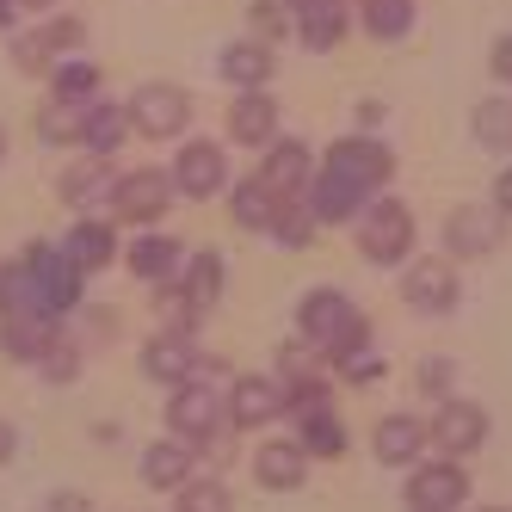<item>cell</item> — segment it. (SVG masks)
Segmentation results:
<instances>
[{
  "label": "cell",
  "instance_id": "6da1fadb",
  "mask_svg": "<svg viewBox=\"0 0 512 512\" xmlns=\"http://www.w3.org/2000/svg\"><path fill=\"white\" fill-rule=\"evenodd\" d=\"M358 247H364V260H377V266H395V260H408L414 253V210L408 204H364L358 210Z\"/></svg>",
  "mask_w": 512,
  "mask_h": 512
},
{
  "label": "cell",
  "instance_id": "7a4b0ae2",
  "mask_svg": "<svg viewBox=\"0 0 512 512\" xmlns=\"http://www.w3.org/2000/svg\"><path fill=\"white\" fill-rule=\"evenodd\" d=\"M25 278H31V290H38V303L50 315H68V309L81 303V266L68 260V253L44 247V241L25 253Z\"/></svg>",
  "mask_w": 512,
  "mask_h": 512
},
{
  "label": "cell",
  "instance_id": "3957f363",
  "mask_svg": "<svg viewBox=\"0 0 512 512\" xmlns=\"http://www.w3.org/2000/svg\"><path fill=\"white\" fill-rule=\"evenodd\" d=\"M130 130H142L149 142H161V136H179L186 130V118H192V99L179 93V87H167V81H149V87H136L130 93Z\"/></svg>",
  "mask_w": 512,
  "mask_h": 512
},
{
  "label": "cell",
  "instance_id": "277c9868",
  "mask_svg": "<svg viewBox=\"0 0 512 512\" xmlns=\"http://www.w3.org/2000/svg\"><path fill=\"white\" fill-rule=\"evenodd\" d=\"M426 438L438 445V457L445 463H457V457H469L475 445L488 438V414L475 408V401H438V414H432V426H426Z\"/></svg>",
  "mask_w": 512,
  "mask_h": 512
},
{
  "label": "cell",
  "instance_id": "5b68a950",
  "mask_svg": "<svg viewBox=\"0 0 512 512\" xmlns=\"http://www.w3.org/2000/svg\"><path fill=\"white\" fill-rule=\"evenodd\" d=\"M327 173H340V179H352V186H383V179L395 173V155L383 149V142H371V136H340L334 149H327Z\"/></svg>",
  "mask_w": 512,
  "mask_h": 512
},
{
  "label": "cell",
  "instance_id": "8992f818",
  "mask_svg": "<svg viewBox=\"0 0 512 512\" xmlns=\"http://www.w3.org/2000/svg\"><path fill=\"white\" fill-rule=\"evenodd\" d=\"M167 198H173V179L161 167H136V173H124L112 186V210L124 216V223H155V216L167 210Z\"/></svg>",
  "mask_w": 512,
  "mask_h": 512
},
{
  "label": "cell",
  "instance_id": "52a82bcc",
  "mask_svg": "<svg viewBox=\"0 0 512 512\" xmlns=\"http://www.w3.org/2000/svg\"><path fill=\"white\" fill-rule=\"evenodd\" d=\"M469 500L463 463H420L408 482V512H457Z\"/></svg>",
  "mask_w": 512,
  "mask_h": 512
},
{
  "label": "cell",
  "instance_id": "ba28073f",
  "mask_svg": "<svg viewBox=\"0 0 512 512\" xmlns=\"http://www.w3.org/2000/svg\"><path fill=\"white\" fill-rule=\"evenodd\" d=\"M173 192H186V198H216L229 186V167H223V149L216 142H186L179 149V161H173Z\"/></svg>",
  "mask_w": 512,
  "mask_h": 512
},
{
  "label": "cell",
  "instance_id": "9c48e42d",
  "mask_svg": "<svg viewBox=\"0 0 512 512\" xmlns=\"http://www.w3.org/2000/svg\"><path fill=\"white\" fill-rule=\"evenodd\" d=\"M216 414H223V408H216V395H210V389H198V383H179L173 408H167L179 445H210V438H216Z\"/></svg>",
  "mask_w": 512,
  "mask_h": 512
},
{
  "label": "cell",
  "instance_id": "30bf717a",
  "mask_svg": "<svg viewBox=\"0 0 512 512\" xmlns=\"http://www.w3.org/2000/svg\"><path fill=\"white\" fill-rule=\"evenodd\" d=\"M401 297H408L420 315H445V309L457 303V266H445V260L408 266V278H401Z\"/></svg>",
  "mask_w": 512,
  "mask_h": 512
},
{
  "label": "cell",
  "instance_id": "8fae6325",
  "mask_svg": "<svg viewBox=\"0 0 512 512\" xmlns=\"http://www.w3.org/2000/svg\"><path fill=\"white\" fill-rule=\"evenodd\" d=\"M352 315H358V309L340 297V290H309L303 309H297V334H303L309 346H321V352H327V346L340 340V327H346Z\"/></svg>",
  "mask_w": 512,
  "mask_h": 512
},
{
  "label": "cell",
  "instance_id": "7c38bea8",
  "mask_svg": "<svg viewBox=\"0 0 512 512\" xmlns=\"http://www.w3.org/2000/svg\"><path fill=\"white\" fill-rule=\"evenodd\" d=\"M500 235H506V223H500V216L494 210H457L451 216V223H445V247L457 253V260H475V253H494L500 247Z\"/></svg>",
  "mask_w": 512,
  "mask_h": 512
},
{
  "label": "cell",
  "instance_id": "4fadbf2b",
  "mask_svg": "<svg viewBox=\"0 0 512 512\" xmlns=\"http://www.w3.org/2000/svg\"><path fill=\"white\" fill-rule=\"evenodd\" d=\"M253 179H260L266 192H278V198L290 204V198H297V192L309 186V179H315V167H309V149H303V142H272L266 167L253 173Z\"/></svg>",
  "mask_w": 512,
  "mask_h": 512
},
{
  "label": "cell",
  "instance_id": "5bb4252c",
  "mask_svg": "<svg viewBox=\"0 0 512 512\" xmlns=\"http://www.w3.org/2000/svg\"><path fill=\"white\" fill-rule=\"evenodd\" d=\"M81 38H87L81 19H56V25H44V31H31V38L13 44V62L25 68V75H44V62H50L56 50H75Z\"/></svg>",
  "mask_w": 512,
  "mask_h": 512
},
{
  "label": "cell",
  "instance_id": "9a60e30c",
  "mask_svg": "<svg viewBox=\"0 0 512 512\" xmlns=\"http://www.w3.org/2000/svg\"><path fill=\"white\" fill-rule=\"evenodd\" d=\"M272 130H278V105L253 87V93H241L235 105H229V136L241 142V149H266L272 142Z\"/></svg>",
  "mask_w": 512,
  "mask_h": 512
},
{
  "label": "cell",
  "instance_id": "2e32d148",
  "mask_svg": "<svg viewBox=\"0 0 512 512\" xmlns=\"http://www.w3.org/2000/svg\"><path fill=\"white\" fill-rule=\"evenodd\" d=\"M253 475H260L266 488H303V475H309V451L303 445H284V438H272V445L253 451Z\"/></svg>",
  "mask_w": 512,
  "mask_h": 512
},
{
  "label": "cell",
  "instance_id": "e0dca14e",
  "mask_svg": "<svg viewBox=\"0 0 512 512\" xmlns=\"http://www.w3.org/2000/svg\"><path fill=\"white\" fill-rule=\"evenodd\" d=\"M198 364H204V358L186 346V334H161V340L142 346V371H149L155 383H186Z\"/></svg>",
  "mask_w": 512,
  "mask_h": 512
},
{
  "label": "cell",
  "instance_id": "ac0fdd59",
  "mask_svg": "<svg viewBox=\"0 0 512 512\" xmlns=\"http://www.w3.org/2000/svg\"><path fill=\"white\" fill-rule=\"evenodd\" d=\"M142 482H149V488H186L192 482V445H179V438L149 445V451H142Z\"/></svg>",
  "mask_w": 512,
  "mask_h": 512
},
{
  "label": "cell",
  "instance_id": "d6986e66",
  "mask_svg": "<svg viewBox=\"0 0 512 512\" xmlns=\"http://www.w3.org/2000/svg\"><path fill=\"white\" fill-rule=\"evenodd\" d=\"M229 420L235 426H266V420H278L284 414V395H278V383H266V377H241L235 383V395H229Z\"/></svg>",
  "mask_w": 512,
  "mask_h": 512
},
{
  "label": "cell",
  "instance_id": "ffe728a7",
  "mask_svg": "<svg viewBox=\"0 0 512 512\" xmlns=\"http://www.w3.org/2000/svg\"><path fill=\"white\" fill-rule=\"evenodd\" d=\"M364 198H371V192H364V186H352V179H340V173H315V216H321V223H346V216H358L364 210Z\"/></svg>",
  "mask_w": 512,
  "mask_h": 512
},
{
  "label": "cell",
  "instance_id": "44dd1931",
  "mask_svg": "<svg viewBox=\"0 0 512 512\" xmlns=\"http://www.w3.org/2000/svg\"><path fill=\"white\" fill-rule=\"evenodd\" d=\"M124 136H130V112H124V105H87V112H81V149L112 155Z\"/></svg>",
  "mask_w": 512,
  "mask_h": 512
},
{
  "label": "cell",
  "instance_id": "7402d4cb",
  "mask_svg": "<svg viewBox=\"0 0 512 512\" xmlns=\"http://www.w3.org/2000/svg\"><path fill=\"white\" fill-rule=\"evenodd\" d=\"M377 463H414L420 457V445H426V426L420 420H408V414H389L383 426H377Z\"/></svg>",
  "mask_w": 512,
  "mask_h": 512
},
{
  "label": "cell",
  "instance_id": "603a6c76",
  "mask_svg": "<svg viewBox=\"0 0 512 512\" xmlns=\"http://www.w3.org/2000/svg\"><path fill=\"white\" fill-rule=\"evenodd\" d=\"M223 75H229V81H235L241 93L266 87V75H272V50H266V44H253V38L229 44V50H223Z\"/></svg>",
  "mask_w": 512,
  "mask_h": 512
},
{
  "label": "cell",
  "instance_id": "cb8c5ba5",
  "mask_svg": "<svg viewBox=\"0 0 512 512\" xmlns=\"http://www.w3.org/2000/svg\"><path fill=\"white\" fill-rule=\"evenodd\" d=\"M297 38H303L309 50H334V44L346 38V7H340V0L303 7V13H297Z\"/></svg>",
  "mask_w": 512,
  "mask_h": 512
},
{
  "label": "cell",
  "instance_id": "d4e9b609",
  "mask_svg": "<svg viewBox=\"0 0 512 512\" xmlns=\"http://www.w3.org/2000/svg\"><path fill=\"white\" fill-rule=\"evenodd\" d=\"M278 210H284V198H278V192H266L260 179H247V186H235V223H241V229H253V235H272Z\"/></svg>",
  "mask_w": 512,
  "mask_h": 512
},
{
  "label": "cell",
  "instance_id": "484cf974",
  "mask_svg": "<svg viewBox=\"0 0 512 512\" xmlns=\"http://www.w3.org/2000/svg\"><path fill=\"white\" fill-rule=\"evenodd\" d=\"M173 266H179V241H167V235H142V241L130 247V272H136L142 284H167Z\"/></svg>",
  "mask_w": 512,
  "mask_h": 512
},
{
  "label": "cell",
  "instance_id": "4316f807",
  "mask_svg": "<svg viewBox=\"0 0 512 512\" xmlns=\"http://www.w3.org/2000/svg\"><path fill=\"white\" fill-rule=\"evenodd\" d=\"M179 297H186V309L204 321V309L223 297V253H198L192 260V272H186V290H179Z\"/></svg>",
  "mask_w": 512,
  "mask_h": 512
},
{
  "label": "cell",
  "instance_id": "83f0119b",
  "mask_svg": "<svg viewBox=\"0 0 512 512\" xmlns=\"http://www.w3.org/2000/svg\"><path fill=\"white\" fill-rule=\"evenodd\" d=\"M68 260H75L81 272H99V266H112V253H118V241H112V229L105 223H75V235H68Z\"/></svg>",
  "mask_w": 512,
  "mask_h": 512
},
{
  "label": "cell",
  "instance_id": "f1b7e54d",
  "mask_svg": "<svg viewBox=\"0 0 512 512\" xmlns=\"http://www.w3.org/2000/svg\"><path fill=\"white\" fill-rule=\"evenodd\" d=\"M475 142L494 155H512V99H482L475 105Z\"/></svg>",
  "mask_w": 512,
  "mask_h": 512
},
{
  "label": "cell",
  "instance_id": "f546056e",
  "mask_svg": "<svg viewBox=\"0 0 512 512\" xmlns=\"http://www.w3.org/2000/svg\"><path fill=\"white\" fill-rule=\"evenodd\" d=\"M303 451H315V457H340L346 451V426L334 420V408L303 414Z\"/></svg>",
  "mask_w": 512,
  "mask_h": 512
},
{
  "label": "cell",
  "instance_id": "4dcf8cb0",
  "mask_svg": "<svg viewBox=\"0 0 512 512\" xmlns=\"http://www.w3.org/2000/svg\"><path fill=\"white\" fill-rule=\"evenodd\" d=\"M112 186H118V173L105 167V161H93V167H75L62 179V198L68 204H93V198H112Z\"/></svg>",
  "mask_w": 512,
  "mask_h": 512
},
{
  "label": "cell",
  "instance_id": "1f68e13d",
  "mask_svg": "<svg viewBox=\"0 0 512 512\" xmlns=\"http://www.w3.org/2000/svg\"><path fill=\"white\" fill-rule=\"evenodd\" d=\"M364 25H371V38H408L414 0H364Z\"/></svg>",
  "mask_w": 512,
  "mask_h": 512
},
{
  "label": "cell",
  "instance_id": "d6a6232c",
  "mask_svg": "<svg viewBox=\"0 0 512 512\" xmlns=\"http://www.w3.org/2000/svg\"><path fill=\"white\" fill-rule=\"evenodd\" d=\"M87 93H99V68L93 62H62L56 68V99L62 105H81Z\"/></svg>",
  "mask_w": 512,
  "mask_h": 512
},
{
  "label": "cell",
  "instance_id": "836d02e7",
  "mask_svg": "<svg viewBox=\"0 0 512 512\" xmlns=\"http://www.w3.org/2000/svg\"><path fill=\"white\" fill-rule=\"evenodd\" d=\"M179 512H229V488L216 475H198V482L179 488Z\"/></svg>",
  "mask_w": 512,
  "mask_h": 512
},
{
  "label": "cell",
  "instance_id": "e575fe53",
  "mask_svg": "<svg viewBox=\"0 0 512 512\" xmlns=\"http://www.w3.org/2000/svg\"><path fill=\"white\" fill-rule=\"evenodd\" d=\"M81 112H87V105H56V112H44L38 136L44 142H81Z\"/></svg>",
  "mask_w": 512,
  "mask_h": 512
},
{
  "label": "cell",
  "instance_id": "d590c367",
  "mask_svg": "<svg viewBox=\"0 0 512 512\" xmlns=\"http://www.w3.org/2000/svg\"><path fill=\"white\" fill-rule=\"evenodd\" d=\"M272 235H278L284 247H309V210L284 204V210H278V223H272Z\"/></svg>",
  "mask_w": 512,
  "mask_h": 512
},
{
  "label": "cell",
  "instance_id": "8d00e7d4",
  "mask_svg": "<svg viewBox=\"0 0 512 512\" xmlns=\"http://www.w3.org/2000/svg\"><path fill=\"white\" fill-rule=\"evenodd\" d=\"M247 19H253V44H266V38H278V31L290 25V19H284V7H278V0H260V7H253Z\"/></svg>",
  "mask_w": 512,
  "mask_h": 512
},
{
  "label": "cell",
  "instance_id": "74e56055",
  "mask_svg": "<svg viewBox=\"0 0 512 512\" xmlns=\"http://www.w3.org/2000/svg\"><path fill=\"white\" fill-rule=\"evenodd\" d=\"M420 389H426V395H451V364H445V358H426V364H420Z\"/></svg>",
  "mask_w": 512,
  "mask_h": 512
},
{
  "label": "cell",
  "instance_id": "f35d334b",
  "mask_svg": "<svg viewBox=\"0 0 512 512\" xmlns=\"http://www.w3.org/2000/svg\"><path fill=\"white\" fill-rule=\"evenodd\" d=\"M488 62H494V75H500V81H512V38H500Z\"/></svg>",
  "mask_w": 512,
  "mask_h": 512
},
{
  "label": "cell",
  "instance_id": "ab89813d",
  "mask_svg": "<svg viewBox=\"0 0 512 512\" xmlns=\"http://www.w3.org/2000/svg\"><path fill=\"white\" fill-rule=\"evenodd\" d=\"M494 210H500V216H512V167L494 179Z\"/></svg>",
  "mask_w": 512,
  "mask_h": 512
},
{
  "label": "cell",
  "instance_id": "60d3db41",
  "mask_svg": "<svg viewBox=\"0 0 512 512\" xmlns=\"http://www.w3.org/2000/svg\"><path fill=\"white\" fill-rule=\"evenodd\" d=\"M13 451H19V432L0 420V463H13Z\"/></svg>",
  "mask_w": 512,
  "mask_h": 512
},
{
  "label": "cell",
  "instance_id": "b9f144b4",
  "mask_svg": "<svg viewBox=\"0 0 512 512\" xmlns=\"http://www.w3.org/2000/svg\"><path fill=\"white\" fill-rule=\"evenodd\" d=\"M13 13H19V0H0V31L13 25Z\"/></svg>",
  "mask_w": 512,
  "mask_h": 512
},
{
  "label": "cell",
  "instance_id": "7bdbcfd3",
  "mask_svg": "<svg viewBox=\"0 0 512 512\" xmlns=\"http://www.w3.org/2000/svg\"><path fill=\"white\" fill-rule=\"evenodd\" d=\"M290 7H297V13H303V7H321V0H290Z\"/></svg>",
  "mask_w": 512,
  "mask_h": 512
},
{
  "label": "cell",
  "instance_id": "ee69618b",
  "mask_svg": "<svg viewBox=\"0 0 512 512\" xmlns=\"http://www.w3.org/2000/svg\"><path fill=\"white\" fill-rule=\"evenodd\" d=\"M25 7H56V0H25Z\"/></svg>",
  "mask_w": 512,
  "mask_h": 512
},
{
  "label": "cell",
  "instance_id": "f6af8a7d",
  "mask_svg": "<svg viewBox=\"0 0 512 512\" xmlns=\"http://www.w3.org/2000/svg\"><path fill=\"white\" fill-rule=\"evenodd\" d=\"M0 155H7V136H0Z\"/></svg>",
  "mask_w": 512,
  "mask_h": 512
},
{
  "label": "cell",
  "instance_id": "bcb514c9",
  "mask_svg": "<svg viewBox=\"0 0 512 512\" xmlns=\"http://www.w3.org/2000/svg\"><path fill=\"white\" fill-rule=\"evenodd\" d=\"M488 512H500V506H488Z\"/></svg>",
  "mask_w": 512,
  "mask_h": 512
}]
</instances>
